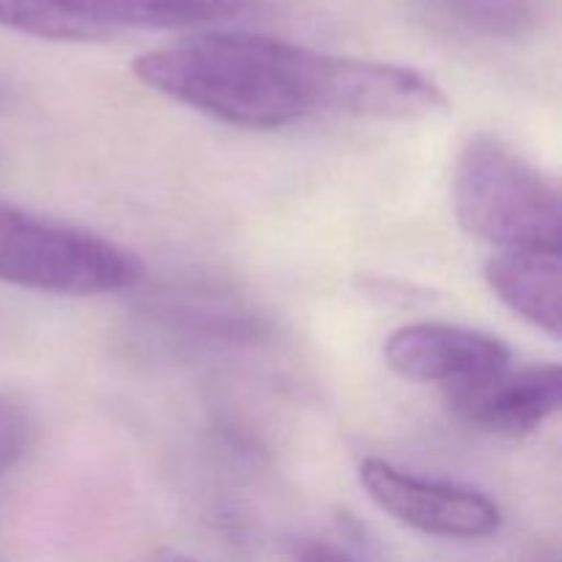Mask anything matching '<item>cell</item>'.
Returning a JSON list of instances; mask_svg holds the SVG:
<instances>
[{
    "mask_svg": "<svg viewBox=\"0 0 562 562\" xmlns=\"http://www.w3.org/2000/svg\"><path fill=\"white\" fill-rule=\"evenodd\" d=\"M461 228L503 250H560V192L536 165L494 137L461 151L453 173Z\"/></svg>",
    "mask_w": 562,
    "mask_h": 562,
    "instance_id": "2",
    "label": "cell"
},
{
    "mask_svg": "<svg viewBox=\"0 0 562 562\" xmlns=\"http://www.w3.org/2000/svg\"><path fill=\"white\" fill-rule=\"evenodd\" d=\"M488 289L532 327L560 338L562 272L560 250H503L488 258Z\"/></svg>",
    "mask_w": 562,
    "mask_h": 562,
    "instance_id": "8",
    "label": "cell"
},
{
    "mask_svg": "<svg viewBox=\"0 0 562 562\" xmlns=\"http://www.w3.org/2000/svg\"><path fill=\"white\" fill-rule=\"evenodd\" d=\"M27 445V417L9 401H0V477L14 467Z\"/></svg>",
    "mask_w": 562,
    "mask_h": 562,
    "instance_id": "10",
    "label": "cell"
},
{
    "mask_svg": "<svg viewBox=\"0 0 562 562\" xmlns=\"http://www.w3.org/2000/svg\"><path fill=\"white\" fill-rule=\"evenodd\" d=\"M296 562H360V560H355L349 552L333 547V543L307 541L296 549Z\"/></svg>",
    "mask_w": 562,
    "mask_h": 562,
    "instance_id": "11",
    "label": "cell"
},
{
    "mask_svg": "<svg viewBox=\"0 0 562 562\" xmlns=\"http://www.w3.org/2000/svg\"><path fill=\"white\" fill-rule=\"evenodd\" d=\"M143 562H201V560L190 558V554L184 552H173V549H159V552L148 554Z\"/></svg>",
    "mask_w": 562,
    "mask_h": 562,
    "instance_id": "12",
    "label": "cell"
},
{
    "mask_svg": "<svg viewBox=\"0 0 562 562\" xmlns=\"http://www.w3.org/2000/svg\"><path fill=\"white\" fill-rule=\"evenodd\" d=\"M450 409L470 426L499 437H527L558 415L562 401L560 366L503 368L470 387L450 390Z\"/></svg>",
    "mask_w": 562,
    "mask_h": 562,
    "instance_id": "6",
    "label": "cell"
},
{
    "mask_svg": "<svg viewBox=\"0 0 562 562\" xmlns=\"http://www.w3.org/2000/svg\"><path fill=\"white\" fill-rule=\"evenodd\" d=\"M423 20L453 36L516 42L541 22L538 0H417Z\"/></svg>",
    "mask_w": 562,
    "mask_h": 562,
    "instance_id": "9",
    "label": "cell"
},
{
    "mask_svg": "<svg viewBox=\"0 0 562 562\" xmlns=\"http://www.w3.org/2000/svg\"><path fill=\"white\" fill-rule=\"evenodd\" d=\"M360 483L384 514L426 536L481 541L503 527V510L486 494L417 477L382 459L362 461Z\"/></svg>",
    "mask_w": 562,
    "mask_h": 562,
    "instance_id": "4",
    "label": "cell"
},
{
    "mask_svg": "<svg viewBox=\"0 0 562 562\" xmlns=\"http://www.w3.org/2000/svg\"><path fill=\"white\" fill-rule=\"evenodd\" d=\"M143 86L245 130H283L313 115L417 121L448 99L415 69L329 55L258 33H201L132 60Z\"/></svg>",
    "mask_w": 562,
    "mask_h": 562,
    "instance_id": "1",
    "label": "cell"
},
{
    "mask_svg": "<svg viewBox=\"0 0 562 562\" xmlns=\"http://www.w3.org/2000/svg\"><path fill=\"white\" fill-rule=\"evenodd\" d=\"M140 274V261L115 241L0 201V283L60 296H104L132 289Z\"/></svg>",
    "mask_w": 562,
    "mask_h": 562,
    "instance_id": "3",
    "label": "cell"
},
{
    "mask_svg": "<svg viewBox=\"0 0 562 562\" xmlns=\"http://www.w3.org/2000/svg\"><path fill=\"white\" fill-rule=\"evenodd\" d=\"M384 360L406 382L470 387L510 366V349L497 335L442 322H417L395 329Z\"/></svg>",
    "mask_w": 562,
    "mask_h": 562,
    "instance_id": "5",
    "label": "cell"
},
{
    "mask_svg": "<svg viewBox=\"0 0 562 562\" xmlns=\"http://www.w3.org/2000/svg\"><path fill=\"white\" fill-rule=\"evenodd\" d=\"M91 36L110 38L119 31H170L245 16L252 0H58Z\"/></svg>",
    "mask_w": 562,
    "mask_h": 562,
    "instance_id": "7",
    "label": "cell"
}]
</instances>
